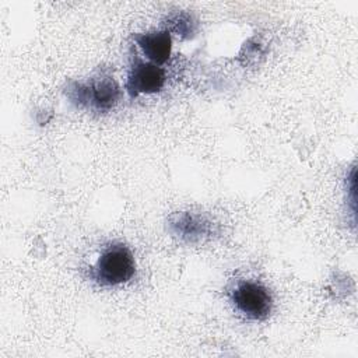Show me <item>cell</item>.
Listing matches in <instances>:
<instances>
[{
    "label": "cell",
    "mask_w": 358,
    "mask_h": 358,
    "mask_svg": "<svg viewBox=\"0 0 358 358\" xmlns=\"http://www.w3.org/2000/svg\"><path fill=\"white\" fill-rule=\"evenodd\" d=\"M165 84V71L150 62L137 60L129 73L126 88L131 96L138 94H154L162 90Z\"/></svg>",
    "instance_id": "cell-3"
},
{
    "label": "cell",
    "mask_w": 358,
    "mask_h": 358,
    "mask_svg": "<svg viewBox=\"0 0 358 358\" xmlns=\"http://www.w3.org/2000/svg\"><path fill=\"white\" fill-rule=\"evenodd\" d=\"M134 273V257L130 249L123 243H113L106 248L96 262L98 280L106 285L127 282Z\"/></svg>",
    "instance_id": "cell-1"
},
{
    "label": "cell",
    "mask_w": 358,
    "mask_h": 358,
    "mask_svg": "<svg viewBox=\"0 0 358 358\" xmlns=\"http://www.w3.org/2000/svg\"><path fill=\"white\" fill-rule=\"evenodd\" d=\"M84 90V96L81 99L91 102V105L98 110H109L115 106L119 98V85L110 77L94 81Z\"/></svg>",
    "instance_id": "cell-5"
},
{
    "label": "cell",
    "mask_w": 358,
    "mask_h": 358,
    "mask_svg": "<svg viewBox=\"0 0 358 358\" xmlns=\"http://www.w3.org/2000/svg\"><path fill=\"white\" fill-rule=\"evenodd\" d=\"M235 306L248 317L255 320L266 319L273 306L268 291L259 282L242 281L232 292Z\"/></svg>",
    "instance_id": "cell-2"
},
{
    "label": "cell",
    "mask_w": 358,
    "mask_h": 358,
    "mask_svg": "<svg viewBox=\"0 0 358 358\" xmlns=\"http://www.w3.org/2000/svg\"><path fill=\"white\" fill-rule=\"evenodd\" d=\"M136 41L143 53L151 60V63L157 66L165 63L171 56L172 39L168 31H152L141 34L136 36Z\"/></svg>",
    "instance_id": "cell-4"
}]
</instances>
